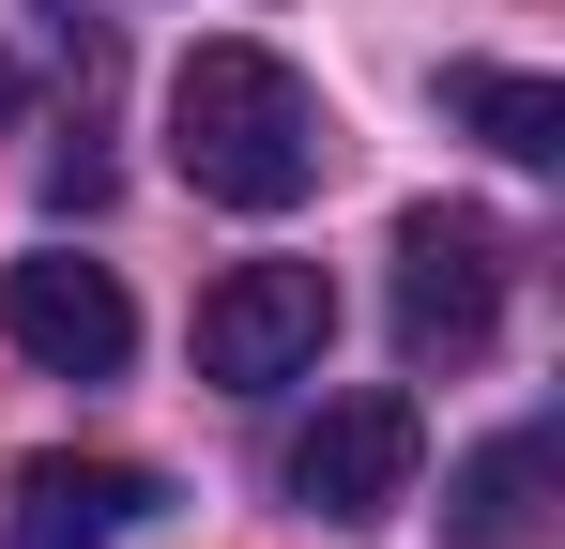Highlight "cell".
<instances>
[{"label":"cell","instance_id":"obj_1","mask_svg":"<svg viewBox=\"0 0 565 549\" xmlns=\"http://www.w3.org/2000/svg\"><path fill=\"white\" fill-rule=\"evenodd\" d=\"M321 92L290 77L276 46H245V31H214L184 46V77H169V169L199 198H230V214H290L306 183H321Z\"/></svg>","mask_w":565,"mask_h":549},{"label":"cell","instance_id":"obj_2","mask_svg":"<svg viewBox=\"0 0 565 549\" xmlns=\"http://www.w3.org/2000/svg\"><path fill=\"white\" fill-rule=\"evenodd\" d=\"M321 352H337V274L321 260H230L199 290V381L276 397V381H306Z\"/></svg>","mask_w":565,"mask_h":549},{"label":"cell","instance_id":"obj_3","mask_svg":"<svg viewBox=\"0 0 565 549\" xmlns=\"http://www.w3.org/2000/svg\"><path fill=\"white\" fill-rule=\"evenodd\" d=\"M504 336V229L489 214H397V352L413 366H473Z\"/></svg>","mask_w":565,"mask_h":549},{"label":"cell","instance_id":"obj_4","mask_svg":"<svg viewBox=\"0 0 565 549\" xmlns=\"http://www.w3.org/2000/svg\"><path fill=\"white\" fill-rule=\"evenodd\" d=\"M413 458H428V428H413V397H321L306 428H290V504L306 519H397L413 504Z\"/></svg>","mask_w":565,"mask_h":549},{"label":"cell","instance_id":"obj_5","mask_svg":"<svg viewBox=\"0 0 565 549\" xmlns=\"http://www.w3.org/2000/svg\"><path fill=\"white\" fill-rule=\"evenodd\" d=\"M0 336L46 366V381H122V352H138V305H122V274L77 260V245H46V260L0 274Z\"/></svg>","mask_w":565,"mask_h":549},{"label":"cell","instance_id":"obj_6","mask_svg":"<svg viewBox=\"0 0 565 549\" xmlns=\"http://www.w3.org/2000/svg\"><path fill=\"white\" fill-rule=\"evenodd\" d=\"M153 504H169V488H153L138 458H15V488H0V549H122Z\"/></svg>","mask_w":565,"mask_h":549},{"label":"cell","instance_id":"obj_7","mask_svg":"<svg viewBox=\"0 0 565 549\" xmlns=\"http://www.w3.org/2000/svg\"><path fill=\"white\" fill-rule=\"evenodd\" d=\"M444 535H459V549H535V535H551V428L473 443L459 488H444Z\"/></svg>","mask_w":565,"mask_h":549},{"label":"cell","instance_id":"obj_8","mask_svg":"<svg viewBox=\"0 0 565 549\" xmlns=\"http://www.w3.org/2000/svg\"><path fill=\"white\" fill-rule=\"evenodd\" d=\"M444 107H459L504 169H551V153H565V92L520 77V62H459V77H444Z\"/></svg>","mask_w":565,"mask_h":549},{"label":"cell","instance_id":"obj_9","mask_svg":"<svg viewBox=\"0 0 565 549\" xmlns=\"http://www.w3.org/2000/svg\"><path fill=\"white\" fill-rule=\"evenodd\" d=\"M15 107H31V77H15V62H0V122H15Z\"/></svg>","mask_w":565,"mask_h":549}]
</instances>
